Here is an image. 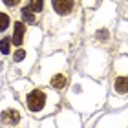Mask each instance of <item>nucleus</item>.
Instances as JSON below:
<instances>
[{
    "mask_svg": "<svg viewBox=\"0 0 128 128\" xmlns=\"http://www.w3.org/2000/svg\"><path fill=\"white\" fill-rule=\"evenodd\" d=\"M28 8H30L35 15L44 11V0H28Z\"/></svg>",
    "mask_w": 128,
    "mask_h": 128,
    "instance_id": "1a4fd4ad",
    "label": "nucleus"
},
{
    "mask_svg": "<svg viewBox=\"0 0 128 128\" xmlns=\"http://www.w3.org/2000/svg\"><path fill=\"white\" fill-rule=\"evenodd\" d=\"M4 4L8 6V8H16V6L20 4V0H4Z\"/></svg>",
    "mask_w": 128,
    "mask_h": 128,
    "instance_id": "9b49d317",
    "label": "nucleus"
},
{
    "mask_svg": "<svg viewBox=\"0 0 128 128\" xmlns=\"http://www.w3.org/2000/svg\"><path fill=\"white\" fill-rule=\"evenodd\" d=\"M11 26V16L6 13V11H0V33L8 31Z\"/></svg>",
    "mask_w": 128,
    "mask_h": 128,
    "instance_id": "0eeeda50",
    "label": "nucleus"
},
{
    "mask_svg": "<svg viewBox=\"0 0 128 128\" xmlns=\"http://www.w3.org/2000/svg\"><path fill=\"white\" fill-rule=\"evenodd\" d=\"M20 121H22V114L16 106H9V108L2 110V114H0V123L2 124L16 126V124H20Z\"/></svg>",
    "mask_w": 128,
    "mask_h": 128,
    "instance_id": "20e7f679",
    "label": "nucleus"
},
{
    "mask_svg": "<svg viewBox=\"0 0 128 128\" xmlns=\"http://www.w3.org/2000/svg\"><path fill=\"white\" fill-rule=\"evenodd\" d=\"M26 38H28V28L24 22H16L15 28H13V37H11V42H13L16 48H24L26 44Z\"/></svg>",
    "mask_w": 128,
    "mask_h": 128,
    "instance_id": "39448f33",
    "label": "nucleus"
},
{
    "mask_svg": "<svg viewBox=\"0 0 128 128\" xmlns=\"http://www.w3.org/2000/svg\"><path fill=\"white\" fill-rule=\"evenodd\" d=\"M9 48H11V38H8V37L0 38V53H2V55H8L9 51H11Z\"/></svg>",
    "mask_w": 128,
    "mask_h": 128,
    "instance_id": "9d476101",
    "label": "nucleus"
},
{
    "mask_svg": "<svg viewBox=\"0 0 128 128\" xmlns=\"http://www.w3.org/2000/svg\"><path fill=\"white\" fill-rule=\"evenodd\" d=\"M112 92L117 97H128V59L115 60V73L112 79Z\"/></svg>",
    "mask_w": 128,
    "mask_h": 128,
    "instance_id": "f03ea898",
    "label": "nucleus"
},
{
    "mask_svg": "<svg viewBox=\"0 0 128 128\" xmlns=\"http://www.w3.org/2000/svg\"><path fill=\"white\" fill-rule=\"evenodd\" d=\"M24 86V82H20ZM24 104L28 112L33 114L35 117L53 112L55 106L59 104V95L44 88H33V86H24Z\"/></svg>",
    "mask_w": 128,
    "mask_h": 128,
    "instance_id": "f257e3e1",
    "label": "nucleus"
},
{
    "mask_svg": "<svg viewBox=\"0 0 128 128\" xmlns=\"http://www.w3.org/2000/svg\"><path fill=\"white\" fill-rule=\"evenodd\" d=\"M75 8H77V2H75V0H51V9H53V13L57 16H60V18L70 16L75 11Z\"/></svg>",
    "mask_w": 128,
    "mask_h": 128,
    "instance_id": "7ed1b4c3",
    "label": "nucleus"
},
{
    "mask_svg": "<svg viewBox=\"0 0 128 128\" xmlns=\"http://www.w3.org/2000/svg\"><path fill=\"white\" fill-rule=\"evenodd\" d=\"M28 60V50L26 48H16V51L13 53V62L15 64H24Z\"/></svg>",
    "mask_w": 128,
    "mask_h": 128,
    "instance_id": "423d86ee",
    "label": "nucleus"
},
{
    "mask_svg": "<svg viewBox=\"0 0 128 128\" xmlns=\"http://www.w3.org/2000/svg\"><path fill=\"white\" fill-rule=\"evenodd\" d=\"M20 13H22V18H24L28 24H37V15H35L33 11L28 8V6H26V8H22Z\"/></svg>",
    "mask_w": 128,
    "mask_h": 128,
    "instance_id": "6e6552de",
    "label": "nucleus"
}]
</instances>
